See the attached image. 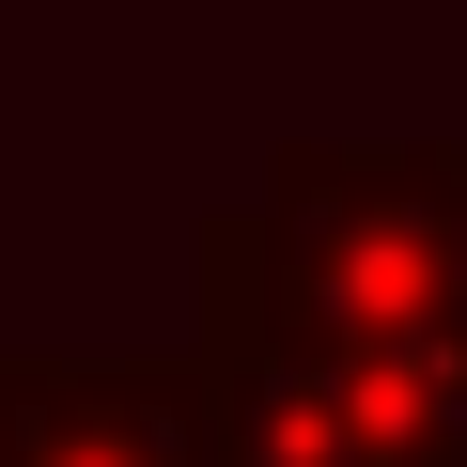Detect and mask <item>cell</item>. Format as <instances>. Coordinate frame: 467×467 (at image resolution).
<instances>
[{
    "label": "cell",
    "instance_id": "obj_1",
    "mask_svg": "<svg viewBox=\"0 0 467 467\" xmlns=\"http://www.w3.org/2000/svg\"><path fill=\"white\" fill-rule=\"evenodd\" d=\"M187 281L281 312L436 467H467V140H281L265 202L187 234Z\"/></svg>",
    "mask_w": 467,
    "mask_h": 467
},
{
    "label": "cell",
    "instance_id": "obj_2",
    "mask_svg": "<svg viewBox=\"0 0 467 467\" xmlns=\"http://www.w3.org/2000/svg\"><path fill=\"white\" fill-rule=\"evenodd\" d=\"M187 296H202V327H187V358H202V467H436L327 343H296L281 312L218 296V281H187Z\"/></svg>",
    "mask_w": 467,
    "mask_h": 467
},
{
    "label": "cell",
    "instance_id": "obj_3",
    "mask_svg": "<svg viewBox=\"0 0 467 467\" xmlns=\"http://www.w3.org/2000/svg\"><path fill=\"white\" fill-rule=\"evenodd\" d=\"M0 467H202V358H0Z\"/></svg>",
    "mask_w": 467,
    "mask_h": 467
}]
</instances>
